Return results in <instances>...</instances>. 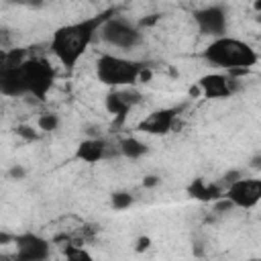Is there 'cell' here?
I'll use <instances>...</instances> for the list:
<instances>
[{
	"label": "cell",
	"mask_w": 261,
	"mask_h": 261,
	"mask_svg": "<svg viewBox=\"0 0 261 261\" xmlns=\"http://www.w3.org/2000/svg\"><path fill=\"white\" fill-rule=\"evenodd\" d=\"M116 14V8H106L94 16L63 24L59 29H55L51 43H49V51L57 57V61L61 65H65L67 69H73L80 61V57L86 53V49L92 45V41L96 39V35H100L104 22L108 18H112Z\"/></svg>",
	"instance_id": "obj_1"
},
{
	"label": "cell",
	"mask_w": 261,
	"mask_h": 261,
	"mask_svg": "<svg viewBox=\"0 0 261 261\" xmlns=\"http://www.w3.org/2000/svg\"><path fill=\"white\" fill-rule=\"evenodd\" d=\"M202 57L210 65L226 69L230 75H239V73L251 69L259 61L257 51L249 43L228 37V35H224L220 39H212L206 45V49L202 51Z\"/></svg>",
	"instance_id": "obj_2"
},
{
	"label": "cell",
	"mask_w": 261,
	"mask_h": 261,
	"mask_svg": "<svg viewBox=\"0 0 261 261\" xmlns=\"http://www.w3.org/2000/svg\"><path fill=\"white\" fill-rule=\"evenodd\" d=\"M96 77L104 86L118 90V88H130L139 82V77H149L147 65L137 59H126L120 55L104 53L96 61Z\"/></svg>",
	"instance_id": "obj_3"
},
{
	"label": "cell",
	"mask_w": 261,
	"mask_h": 261,
	"mask_svg": "<svg viewBox=\"0 0 261 261\" xmlns=\"http://www.w3.org/2000/svg\"><path fill=\"white\" fill-rule=\"evenodd\" d=\"M20 69H22L27 94L37 98V100H45L49 90L53 88V82H55V69L49 63V59H45V57H29L20 65Z\"/></svg>",
	"instance_id": "obj_4"
},
{
	"label": "cell",
	"mask_w": 261,
	"mask_h": 261,
	"mask_svg": "<svg viewBox=\"0 0 261 261\" xmlns=\"http://www.w3.org/2000/svg\"><path fill=\"white\" fill-rule=\"evenodd\" d=\"M100 37L104 43H108L116 49H122V51H130L137 45H141V41H143L141 27L122 16H116V14L104 22Z\"/></svg>",
	"instance_id": "obj_5"
},
{
	"label": "cell",
	"mask_w": 261,
	"mask_h": 261,
	"mask_svg": "<svg viewBox=\"0 0 261 261\" xmlns=\"http://www.w3.org/2000/svg\"><path fill=\"white\" fill-rule=\"evenodd\" d=\"M12 241H14L12 261H47L51 255V245L41 234L20 232L12 237Z\"/></svg>",
	"instance_id": "obj_6"
},
{
	"label": "cell",
	"mask_w": 261,
	"mask_h": 261,
	"mask_svg": "<svg viewBox=\"0 0 261 261\" xmlns=\"http://www.w3.org/2000/svg\"><path fill=\"white\" fill-rule=\"evenodd\" d=\"M224 198L232 206L251 210L261 202V177H241L234 184L226 186Z\"/></svg>",
	"instance_id": "obj_7"
},
{
	"label": "cell",
	"mask_w": 261,
	"mask_h": 261,
	"mask_svg": "<svg viewBox=\"0 0 261 261\" xmlns=\"http://www.w3.org/2000/svg\"><path fill=\"white\" fill-rule=\"evenodd\" d=\"M194 22L198 27V31L206 37H214L220 39L226 33L228 27V16H226V8L220 4H212V6H204L200 10L194 12Z\"/></svg>",
	"instance_id": "obj_8"
},
{
	"label": "cell",
	"mask_w": 261,
	"mask_h": 261,
	"mask_svg": "<svg viewBox=\"0 0 261 261\" xmlns=\"http://www.w3.org/2000/svg\"><path fill=\"white\" fill-rule=\"evenodd\" d=\"M143 100L141 92H137L135 88H118V90H110L106 94V110L116 116V124H122L128 110L133 106H137Z\"/></svg>",
	"instance_id": "obj_9"
},
{
	"label": "cell",
	"mask_w": 261,
	"mask_h": 261,
	"mask_svg": "<svg viewBox=\"0 0 261 261\" xmlns=\"http://www.w3.org/2000/svg\"><path fill=\"white\" fill-rule=\"evenodd\" d=\"M177 112L179 108L173 106V108H159L151 114H147L141 122H139V130L141 133H147V135H167L177 118Z\"/></svg>",
	"instance_id": "obj_10"
},
{
	"label": "cell",
	"mask_w": 261,
	"mask_h": 261,
	"mask_svg": "<svg viewBox=\"0 0 261 261\" xmlns=\"http://www.w3.org/2000/svg\"><path fill=\"white\" fill-rule=\"evenodd\" d=\"M198 90L204 98H228L234 92V80L230 73H208L198 80Z\"/></svg>",
	"instance_id": "obj_11"
},
{
	"label": "cell",
	"mask_w": 261,
	"mask_h": 261,
	"mask_svg": "<svg viewBox=\"0 0 261 261\" xmlns=\"http://www.w3.org/2000/svg\"><path fill=\"white\" fill-rule=\"evenodd\" d=\"M20 65H16V67H0V92L4 96H8V98L29 96Z\"/></svg>",
	"instance_id": "obj_12"
},
{
	"label": "cell",
	"mask_w": 261,
	"mask_h": 261,
	"mask_svg": "<svg viewBox=\"0 0 261 261\" xmlns=\"http://www.w3.org/2000/svg\"><path fill=\"white\" fill-rule=\"evenodd\" d=\"M104 157H108V143L104 139H86L75 149V159L86 163H98Z\"/></svg>",
	"instance_id": "obj_13"
},
{
	"label": "cell",
	"mask_w": 261,
	"mask_h": 261,
	"mask_svg": "<svg viewBox=\"0 0 261 261\" xmlns=\"http://www.w3.org/2000/svg\"><path fill=\"white\" fill-rule=\"evenodd\" d=\"M188 194H190L194 200H200V202H212V200L224 198V196L220 194V188H218V186L206 184L204 179H192V184L188 186Z\"/></svg>",
	"instance_id": "obj_14"
},
{
	"label": "cell",
	"mask_w": 261,
	"mask_h": 261,
	"mask_svg": "<svg viewBox=\"0 0 261 261\" xmlns=\"http://www.w3.org/2000/svg\"><path fill=\"white\" fill-rule=\"evenodd\" d=\"M147 151H149L147 145L137 137H126L118 143V153L124 155L126 159H141Z\"/></svg>",
	"instance_id": "obj_15"
},
{
	"label": "cell",
	"mask_w": 261,
	"mask_h": 261,
	"mask_svg": "<svg viewBox=\"0 0 261 261\" xmlns=\"http://www.w3.org/2000/svg\"><path fill=\"white\" fill-rule=\"evenodd\" d=\"M63 257H65V261H94V257L90 255L88 249L73 245V243H67L63 247Z\"/></svg>",
	"instance_id": "obj_16"
},
{
	"label": "cell",
	"mask_w": 261,
	"mask_h": 261,
	"mask_svg": "<svg viewBox=\"0 0 261 261\" xmlns=\"http://www.w3.org/2000/svg\"><path fill=\"white\" fill-rule=\"evenodd\" d=\"M37 126H39L41 130H45V133H51V130H55V128L59 126V116H57L55 112H45V114L39 116Z\"/></svg>",
	"instance_id": "obj_17"
},
{
	"label": "cell",
	"mask_w": 261,
	"mask_h": 261,
	"mask_svg": "<svg viewBox=\"0 0 261 261\" xmlns=\"http://www.w3.org/2000/svg\"><path fill=\"white\" fill-rule=\"evenodd\" d=\"M110 204L114 210H126L133 204V196L128 192H114L110 198Z\"/></svg>",
	"instance_id": "obj_18"
},
{
	"label": "cell",
	"mask_w": 261,
	"mask_h": 261,
	"mask_svg": "<svg viewBox=\"0 0 261 261\" xmlns=\"http://www.w3.org/2000/svg\"><path fill=\"white\" fill-rule=\"evenodd\" d=\"M16 135L22 137V139H27V141H37L39 139V135L35 133V128L29 126V124H18L16 126Z\"/></svg>",
	"instance_id": "obj_19"
},
{
	"label": "cell",
	"mask_w": 261,
	"mask_h": 261,
	"mask_svg": "<svg viewBox=\"0 0 261 261\" xmlns=\"http://www.w3.org/2000/svg\"><path fill=\"white\" fill-rule=\"evenodd\" d=\"M149 247H151V239H149V237H139V239H137V247H135V251H137V253H145Z\"/></svg>",
	"instance_id": "obj_20"
},
{
	"label": "cell",
	"mask_w": 261,
	"mask_h": 261,
	"mask_svg": "<svg viewBox=\"0 0 261 261\" xmlns=\"http://www.w3.org/2000/svg\"><path fill=\"white\" fill-rule=\"evenodd\" d=\"M8 175H10V177H16V179H22V177H24V169H22L20 165H14V167H10Z\"/></svg>",
	"instance_id": "obj_21"
},
{
	"label": "cell",
	"mask_w": 261,
	"mask_h": 261,
	"mask_svg": "<svg viewBox=\"0 0 261 261\" xmlns=\"http://www.w3.org/2000/svg\"><path fill=\"white\" fill-rule=\"evenodd\" d=\"M159 184V177L157 175H147L145 179H143V186L145 188H153V186H157Z\"/></svg>",
	"instance_id": "obj_22"
},
{
	"label": "cell",
	"mask_w": 261,
	"mask_h": 261,
	"mask_svg": "<svg viewBox=\"0 0 261 261\" xmlns=\"http://www.w3.org/2000/svg\"><path fill=\"white\" fill-rule=\"evenodd\" d=\"M259 165H261V157H255L253 159V167H259Z\"/></svg>",
	"instance_id": "obj_23"
},
{
	"label": "cell",
	"mask_w": 261,
	"mask_h": 261,
	"mask_svg": "<svg viewBox=\"0 0 261 261\" xmlns=\"http://www.w3.org/2000/svg\"><path fill=\"white\" fill-rule=\"evenodd\" d=\"M255 8H257V10H261V2H255Z\"/></svg>",
	"instance_id": "obj_24"
},
{
	"label": "cell",
	"mask_w": 261,
	"mask_h": 261,
	"mask_svg": "<svg viewBox=\"0 0 261 261\" xmlns=\"http://www.w3.org/2000/svg\"><path fill=\"white\" fill-rule=\"evenodd\" d=\"M257 22H259V24H261V12H259V14H257Z\"/></svg>",
	"instance_id": "obj_25"
}]
</instances>
